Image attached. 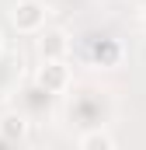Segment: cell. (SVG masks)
Masks as SVG:
<instances>
[{"mask_svg":"<svg viewBox=\"0 0 146 150\" xmlns=\"http://www.w3.org/2000/svg\"><path fill=\"white\" fill-rule=\"evenodd\" d=\"M25 136H28V119L21 112H4L0 115V143L14 147V143H21Z\"/></svg>","mask_w":146,"mask_h":150,"instance_id":"cell-4","label":"cell"},{"mask_svg":"<svg viewBox=\"0 0 146 150\" xmlns=\"http://www.w3.org/2000/svg\"><path fill=\"white\" fill-rule=\"evenodd\" d=\"M77 147L80 150H115V136H111L108 129H87V133H80L77 136Z\"/></svg>","mask_w":146,"mask_h":150,"instance_id":"cell-5","label":"cell"},{"mask_svg":"<svg viewBox=\"0 0 146 150\" xmlns=\"http://www.w3.org/2000/svg\"><path fill=\"white\" fill-rule=\"evenodd\" d=\"M70 52V35L63 28H42L38 32V56L42 59H66Z\"/></svg>","mask_w":146,"mask_h":150,"instance_id":"cell-3","label":"cell"},{"mask_svg":"<svg viewBox=\"0 0 146 150\" xmlns=\"http://www.w3.org/2000/svg\"><path fill=\"white\" fill-rule=\"evenodd\" d=\"M0 49H4V32H0Z\"/></svg>","mask_w":146,"mask_h":150,"instance_id":"cell-6","label":"cell"},{"mask_svg":"<svg viewBox=\"0 0 146 150\" xmlns=\"http://www.w3.org/2000/svg\"><path fill=\"white\" fill-rule=\"evenodd\" d=\"M11 25L21 35H38L45 28V4L42 0H18L11 7Z\"/></svg>","mask_w":146,"mask_h":150,"instance_id":"cell-1","label":"cell"},{"mask_svg":"<svg viewBox=\"0 0 146 150\" xmlns=\"http://www.w3.org/2000/svg\"><path fill=\"white\" fill-rule=\"evenodd\" d=\"M35 80H38V87L45 94H66L70 84H73V74H70V67H66V59H42Z\"/></svg>","mask_w":146,"mask_h":150,"instance_id":"cell-2","label":"cell"}]
</instances>
